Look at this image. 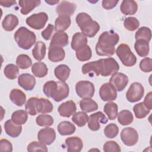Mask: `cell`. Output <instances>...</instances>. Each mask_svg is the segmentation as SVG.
Returning <instances> with one entry per match:
<instances>
[{
	"label": "cell",
	"instance_id": "obj_12",
	"mask_svg": "<svg viewBox=\"0 0 152 152\" xmlns=\"http://www.w3.org/2000/svg\"><path fill=\"white\" fill-rule=\"evenodd\" d=\"M108 119L102 112H97L90 115L88 118V127L93 131H98L100 128V124H105Z\"/></svg>",
	"mask_w": 152,
	"mask_h": 152
},
{
	"label": "cell",
	"instance_id": "obj_51",
	"mask_svg": "<svg viewBox=\"0 0 152 152\" xmlns=\"http://www.w3.org/2000/svg\"><path fill=\"white\" fill-rule=\"evenodd\" d=\"M54 28H54L53 25H52L51 24H49L48 25V26L46 27V28L42 31L41 35L43 37V38H44V39H45L46 40H49L51 38L52 34L54 30Z\"/></svg>",
	"mask_w": 152,
	"mask_h": 152
},
{
	"label": "cell",
	"instance_id": "obj_50",
	"mask_svg": "<svg viewBox=\"0 0 152 152\" xmlns=\"http://www.w3.org/2000/svg\"><path fill=\"white\" fill-rule=\"evenodd\" d=\"M12 151V145L10 141L7 139L0 140V151L11 152Z\"/></svg>",
	"mask_w": 152,
	"mask_h": 152
},
{
	"label": "cell",
	"instance_id": "obj_8",
	"mask_svg": "<svg viewBox=\"0 0 152 152\" xmlns=\"http://www.w3.org/2000/svg\"><path fill=\"white\" fill-rule=\"evenodd\" d=\"M77 95L83 99L91 98L94 94V86L88 81H80L75 85Z\"/></svg>",
	"mask_w": 152,
	"mask_h": 152
},
{
	"label": "cell",
	"instance_id": "obj_6",
	"mask_svg": "<svg viewBox=\"0 0 152 152\" xmlns=\"http://www.w3.org/2000/svg\"><path fill=\"white\" fill-rule=\"evenodd\" d=\"M14 37L18 46L25 50L30 49L36 41L34 33L25 27H20L14 33Z\"/></svg>",
	"mask_w": 152,
	"mask_h": 152
},
{
	"label": "cell",
	"instance_id": "obj_32",
	"mask_svg": "<svg viewBox=\"0 0 152 152\" xmlns=\"http://www.w3.org/2000/svg\"><path fill=\"white\" fill-rule=\"evenodd\" d=\"M79 104L81 109L86 113L94 112L98 109L97 103L91 98L83 99L80 102Z\"/></svg>",
	"mask_w": 152,
	"mask_h": 152
},
{
	"label": "cell",
	"instance_id": "obj_49",
	"mask_svg": "<svg viewBox=\"0 0 152 152\" xmlns=\"http://www.w3.org/2000/svg\"><path fill=\"white\" fill-rule=\"evenodd\" d=\"M152 60L150 58H144L140 63V68L144 72H150L152 71Z\"/></svg>",
	"mask_w": 152,
	"mask_h": 152
},
{
	"label": "cell",
	"instance_id": "obj_17",
	"mask_svg": "<svg viewBox=\"0 0 152 152\" xmlns=\"http://www.w3.org/2000/svg\"><path fill=\"white\" fill-rule=\"evenodd\" d=\"M77 8L76 5L69 1H62L56 8V12L59 15H72Z\"/></svg>",
	"mask_w": 152,
	"mask_h": 152
},
{
	"label": "cell",
	"instance_id": "obj_25",
	"mask_svg": "<svg viewBox=\"0 0 152 152\" xmlns=\"http://www.w3.org/2000/svg\"><path fill=\"white\" fill-rule=\"evenodd\" d=\"M10 99L11 102L18 106H22L26 102V96L21 90L12 89L10 94Z\"/></svg>",
	"mask_w": 152,
	"mask_h": 152
},
{
	"label": "cell",
	"instance_id": "obj_28",
	"mask_svg": "<svg viewBox=\"0 0 152 152\" xmlns=\"http://www.w3.org/2000/svg\"><path fill=\"white\" fill-rule=\"evenodd\" d=\"M71 18L66 15H59L55 22V30L56 31H64L71 25Z\"/></svg>",
	"mask_w": 152,
	"mask_h": 152
},
{
	"label": "cell",
	"instance_id": "obj_36",
	"mask_svg": "<svg viewBox=\"0 0 152 152\" xmlns=\"http://www.w3.org/2000/svg\"><path fill=\"white\" fill-rule=\"evenodd\" d=\"M28 119L27 112L23 110H18L14 112L11 115L12 121L17 125L24 124Z\"/></svg>",
	"mask_w": 152,
	"mask_h": 152
},
{
	"label": "cell",
	"instance_id": "obj_34",
	"mask_svg": "<svg viewBox=\"0 0 152 152\" xmlns=\"http://www.w3.org/2000/svg\"><path fill=\"white\" fill-rule=\"evenodd\" d=\"M58 131L61 135H68L75 132V126L69 121H62L59 124Z\"/></svg>",
	"mask_w": 152,
	"mask_h": 152
},
{
	"label": "cell",
	"instance_id": "obj_38",
	"mask_svg": "<svg viewBox=\"0 0 152 152\" xmlns=\"http://www.w3.org/2000/svg\"><path fill=\"white\" fill-rule=\"evenodd\" d=\"M77 58L80 61H87L90 59L92 56L91 49L89 46L86 45L84 48L75 51Z\"/></svg>",
	"mask_w": 152,
	"mask_h": 152
},
{
	"label": "cell",
	"instance_id": "obj_18",
	"mask_svg": "<svg viewBox=\"0 0 152 152\" xmlns=\"http://www.w3.org/2000/svg\"><path fill=\"white\" fill-rule=\"evenodd\" d=\"M76 110V104L72 100H68L62 103L58 109L60 116L66 118H69L71 115H73L75 113Z\"/></svg>",
	"mask_w": 152,
	"mask_h": 152
},
{
	"label": "cell",
	"instance_id": "obj_27",
	"mask_svg": "<svg viewBox=\"0 0 152 152\" xmlns=\"http://www.w3.org/2000/svg\"><path fill=\"white\" fill-rule=\"evenodd\" d=\"M18 17L14 14H10L5 17L2 22V26L5 30L11 31L18 26Z\"/></svg>",
	"mask_w": 152,
	"mask_h": 152
},
{
	"label": "cell",
	"instance_id": "obj_43",
	"mask_svg": "<svg viewBox=\"0 0 152 152\" xmlns=\"http://www.w3.org/2000/svg\"><path fill=\"white\" fill-rule=\"evenodd\" d=\"M133 110L135 117L138 119L144 118L150 112V110L145 107L142 102H140L134 105Z\"/></svg>",
	"mask_w": 152,
	"mask_h": 152
},
{
	"label": "cell",
	"instance_id": "obj_15",
	"mask_svg": "<svg viewBox=\"0 0 152 152\" xmlns=\"http://www.w3.org/2000/svg\"><path fill=\"white\" fill-rule=\"evenodd\" d=\"M37 138L42 143L45 145H50L55 140V131L52 128H43L39 131Z\"/></svg>",
	"mask_w": 152,
	"mask_h": 152
},
{
	"label": "cell",
	"instance_id": "obj_21",
	"mask_svg": "<svg viewBox=\"0 0 152 152\" xmlns=\"http://www.w3.org/2000/svg\"><path fill=\"white\" fill-rule=\"evenodd\" d=\"M65 141L68 152H79L83 147V141L78 137H68Z\"/></svg>",
	"mask_w": 152,
	"mask_h": 152
},
{
	"label": "cell",
	"instance_id": "obj_1",
	"mask_svg": "<svg viewBox=\"0 0 152 152\" xmlns=\"http://www.w3.org/2000/svg\"><path fill=\"white\" fill-rule=\"evenodd\" d=\"M119 69V65L113 58L109 57L100 59L96 61L87 62L82 66L83 74H88L90 75L95 74L97 76L101 75L107 77L116 72Z\"/></svg>",
	"mask_w": 152,
	"mask_h": 152
},
{
	"label": "cell",
	"instance_id": "obj_7",
	"mask_svg": "<svg viewBox=\"0 0 152 152\" xmlns=\"http://www.w3.org/2000/svg\"><path fill=\"white\" fill-rule=\"evenodd\" d=\"M116 53L125 66H132L136 64L137 58L126 44L122 43L119 45L116 50Z\"/></svg>",
	"mask_w": 152,
	"mask_h": 152
},
{
	"label": "cell",
	"instance_id": "obj_47",
	"mask_svg": "<svg viewBox=\"0 0 152 152\" xmlns=\"http://www.w3.org/2000/svg\"><path fill=\"white\" fill-rule=\"evenodd\" d=\"M28 151H48V148L45 144L42 143L41 142L33 141L30 142L27 146Z\"/></svg>",
	"mask_w": 152,
	"mask_h": 152
},
{
	"label": "cell",
	"instance_id": "obj_29",
	"mask_svg": "<svg viewBox=\"0 0 152 152\" xmlns=\"http://www.w3.org/2000/svg\"><path fill=\"white\" fill-rule=\"evenodd\" d=\"M70 71V68L68 65L61 64L55 68L54 74L57 79L65 82L69 76Z\"/></svg>",
	"mask_w": 152,
	"mask_h": 152
},
{
	"label": "cell",
	"instance_id": "obj_13",
	"mask_svg": "<svg viewBox=\"0 0 152 152\" xmlns=\"http://www.w3.org/2000/svg\"><path fill=\"white\" fill-rule=\"evenodd\" d=\"M99 96L103 101L111 102L116 99L117 90L110 83H104L100 88Z\"/></svg>",
	"mask_w": 152,
	"mask_h": 152
},
{
	"label": "cell",
	"instance_id": "obj_39",
	"mask_svg": "<svg viewBox=\"0 0 152 152\" xmlns=\"http://www.w3.org/2000/svg\"><path fill=\"white\" fill-rule=\"evenodd\" d=\"M16 64L19 68L26 69L31 66L32 61L27 55L20 54L17 58Z\"/></svg>",
	"mask_w": 152,
	"mask_h": 152
},
{
	"label": "cell",
	"instance_id": "obj_26",
	"mask_svg": "<svg viewBox=\"0 0 152 152\" xmlns=\"http://www.w3.org/2000/svg\"><path fill=\"white\" fill-rule=\"evenodd\" d=\"M120 10L125 15H133L137 11L138 5L135 1L124 0L121 3Z\"/></svg>",
	"mask_w": 152,
	"mask_h": 152
},
{
	"label": "cell",
	"instance_id": "obj_4",
	"mask_svg": "<svg viewBox=\"0 0 152 152\" xmlns=\"http://www.w3.org/2000/svg\"><path fill=\"white\" fill-rule=\"evenodd\" d=\"M53 104L50 100L36 97L28 99L25 104L26 112L31 116H34L39 113H50L53 110Z\"/></svg>",
	"mask_w": 152,
	"mask_h": 152
},
{
	"label": "cell",
	"instance_id": "obj_9",
	"mask_svg": "<svg viewBox=\"0 0 152 152\" xmlns=\"http://www.w3.org/2000/svg\"><path fill=\"white\" fill-rule=\"evenodd\" d=\"M48 20V15L44 12L34 14L27 17L26 24L35 30H40L43 28Z\"/></svg>",
	"mask_w": 152,
	"mask_h": 152
},
{
	"label": "cell",
	"instance_id": "obj_19",
	"mask_svg": "<svg viewBox=\"0 0 152 152\" xmlns=\"http://www.w3.org/2000/svg\"><path fill=\"white\" fill-rule=\"evenodd\" d=\"M68 35L64 31H56L52 36L49 46L64 47L68 44Z\"/></svg>",
	"mask_w": 152,
	"mask_h": 152
},
{
	"label": "cell",
	"instance_id": "obj_40",
	"mask_svg": "<svg viewBox=\"0 0 152 152\" xmlns=\"http://www.w3.org/2000/svg\"><path fill=\"white\" fill-rule=\"evenodd\" d=\"M136 40L142 39L149 42L151 38V31L147 27H141L138 29L135 34Z\"/></svg>",
	"mask_w": 152,
	"mask_h": 152
},
{
	"label": "cell",
	"instance_id": "obj_20",
	"mask_svg": "<svg viewBox=\"0 0 152 152\" xmlns=\"http://www.w3.org/2000/svg\"><path fill=\"white\" fill-rule=\"evenodd\" d=\"M65 52L62 47L49 46L48 58L53 62H58L65 58Z\"/></svg>",
	"mask_w": 152,
	"mask_h": 152
},
{
	"label": "cell",
	"instance_id": "obj_55",
	"mask_svg": "<svg viewBox=\"0 0 152 152\" xmlns=\"http://www.w3.org/2000/svg\"><path fill=\"white\" fill-rule=\"evenodd\" d=\"M45 2L46 3H48V4L50 5H53L56 4H58L59 2V1L57 0V1H55V0H49V1H45Z\"/></svg>",
	"mask_w": 152,
	"mask_h": 152
},
{
	"label": "cell",
	"instance_id": "obj_45",
	"mask_svg": "<svg viewBox=\"0 0 152 152\" xmlns=\"http://www.w3.org/2000/svg\"><path fill=\"white\" fill-rule=\"evenodd\" d=\"M118 133V126L113 123L108 124L104 129V134L108 138H113L116 137Z\"/></svg>",
	"mask_w": 152,
	"mask_h": 152
},
{
	"label": "cell",
	"instance_id": "obj_11",
	"mask_svg": "<svg viewBox=\"0 0 152 152\" xmlns=\"http://www.w3.org/2000/svg\"><path fill=\"white\" fill-rule=\"evenodd\" d=\"M121 138L125 145L133 146L136 144L138 140V134L135 129L131 127H126L122 130Z\"/></svg>",
	"mask_w": 152,
	"mask_h": 152
},
{
	"label": "cell",
	"instance_id": "obj_44",
	"mask_svg": "<svg viewBox=\"0 0 152 152\" xmlns=\"http://www.w3.org/2000/svg\"><path fill=\"white\" fill-rule=\"evenodd\" d=\"M36 124L40 126H50L53 124V118L49 115L41 114L36 119Z\"/></svg>",
	"mask_w": 152,
	"mask_h": 152
},
{
	"label": "cell",
	"instance_id": "obj_3",
	"mask_svg": "<svg viewBox=\"0 0 152 152\" xmlns=\"http://www.w3.org/2000/svg\"><path fill=\"white\" fill-rule=\"evenodd\" d=\"M43 91L48 97L59 102L68 96L69 88L68 84L64 81H49L44 84Z\"/></svg>",
	"mask_w": 152,
	"mask_h": 152
},
{
	"label": "cell",
	"instance_id": "obj_41",
	"mask_svg": "<svg viewBox=\"0 0 152 152\" xmlns=\"http://www.w3.org/2000/svg\"><path fill=\"white\" fill-rule=\"evenodd\" d=\"M4 73L7 78L14 80L17 77L19 74V69L18 67L14 64H10L5 66L4 69Z\"/></svg>",
	"mask_w": 152,
	"mask_h": 152
},
{
	"label": "cell",
	"instance_id": "obj_22",
	"mask_svg": "<svg viewBox=\"0 0 152 152\" xmlns=\"http://www.w3.org/2000/svg\"><path fill=\"white\" fill-rule=\"evenodd\" d=\"M87 38L81 32L75 33L72 38L71 46L75 51L84 48L87 45Z\"/></svg>",
	"mask_w": 152,
	"mask_h": 152
},
{
	"label": "cell",
	"instance_id": "obj_33",
	"mask_svg": "<svg viewBox=\"0 0 152 152\" xmlns=\"http://www.w3.org/2000/svg\"><path fill=\"white\" fill-rule=\"evenodd\" d=\"M31 72L34 76L38 78H42L47 75L48 68L45 63L38 62L32 65Z\"/></svg>",
	"mask_w": 152,
	"mask_h": 152
},
{
	"label": "cell",
	"instance_id": "obj_42",
	"mask_svg": "<svg viewBox=\"0 0 152 152\" xmlns=\"http://www.w3.org/2000/svg\"><path fill=\"white\" fill-rule=\"evenodd\" d=\"M88 116L84 112H78L73 114L72 121L78 126L82 127L84 126L88 121Z\"/></svg>",
	"mask_w": 152,
	"mask_h": 152
},
{
	"label": "cell",
	"instance_id": "obj_46",
	"mask_svg": "<svg viewBox=\"0 0 152 152\" xmlns=\"http://www.w3.org/2000/svg\"><path fill=\"white\" fill-rule=\"evenodd\" d=\"M124 25L128 30L134 31L139 27L140 23L135 17H129L125 19Z\"/></svg>",
	"mask_w": 152,
	"mask_h": 152
},
{
	"label": "cell",
	"instance_id": "obj_31",
	"mask_svg": "<svg viewBox=\"0 0 152 152\" xmlns=\"http://www.w3.org/2000/svg\"><path fill=\"white\" fill-rule=\"evenodd\" d=\"M134 48L137 54L141 57L146 56L149 53V42L144 40H136Z\"/></svg>",
	"mask_w": 152,
	"mask_h": 152
},
{
	"label": "cell",
	"instance_id": "obj_30",
	"mask_svg": "<svg viewBox=\"0 0 152 152\" xmlns=\"http://www.w3.org/2000/svg\"><path fill=\"white\" fill-rule=\"evenodd\" d=\"M46 47L45 44L42 41H38L36 43L32 50V55L36 60L40 61L44 59L46 55Z\"/></svg>",
	"mask_w": 152,
	"mask_h": 152
},
{
	"label": "cell",
	"instance_id": "obj_35",
	"mask_svg": "<svg viewBox=\"0 0 152 152\" xmlns=\"http://www.w3.org/2000/svg\"><path fill=\"white\" fill-rule=\"evenodd\" d=\"M118 114V121L122 125H128L134 121L133 114L129 110H123Z\"/></svg>",
	"mask_w": 152,
	"mask_h": 152
},
{
	"label": "cell",
	"instance_id": "obj_5",
	"mask_svg": "<svg viewBox=\"0 0 152 152\" xmlns=\"http://www.w3.org/2000/svg\"><path fill=\"white\" fill-rule=\"evenodd\" d=\"M76 23L82 33L86 37H93L100 30L99 23L86 12H80L75 18Z\"/></svg>",
	"mask_w": 152,
	"mask_h": 152
},
{
	"label": "cell",
	"instance_id": "obj_53",
	"mask_svg": "<svg viewBox=\"0 0 152 152\" xmlns=\"http://www.w3.org/2000/svg\"><path fill=\"white\" fill-rule=\"evenodd\" d=\"M151 99H152V92L150 91L146 95L143 104L147 107V109L151 110L152 109V103H151Z\"/></svg>",
	"mask_w": 152,
	"mask_h": 152
},
{
	"label": "cell",
	"instance_id": "obj_52",
	"mask_svg": "<svg viewBox=\"0 0 152 152\" xmlns=\"http://www.w3.org/2000/svg\"><path fill=\"white\" fill-rule=\"evenodd\" d=\"M118 1H110V0H103L102 1V7L106 10H111L115 7Z\"/></svg>",
	"mask_w": 152,
	"mask_h": 152
},
{
	"label": "cell",
	"instance_id": "obj_2",
	"mask_svg": "<svg viewBox=\"0 0 152 152\" xmlns=\"http://www.w3.org/2000/svg\"><path fill=\"white\" fill-rule=\"evenodd\" d=\"M119 40V35L113 30L103 32L96 45V53L99 56H111L115 52V45Z\"/></svg>",
	"mask_w": 152,
	"mask_h": 152
},
{
	"label": "cell",
	"instance_id": "obj_37",
	"mask_svg": "<svg viewBox=\"0 0 152 152\" xmlns=\"http://www.w3.org/2000/svg\"><path fill=\"white\" fill-rule=\"evenodd\" d=\"M103 110L110 120L115 119L118 115V107L116 103L109 102L104 106Z\"/></svg>",
	"mask_w": 152,
	"mask_h": 152
},
{
	"label": "cell",
	"instance_id": "obj_14",
	"mask_svg": "<svg viewBox=\"0 0 152 152\" xmlns=\"http://www.w3.org/2000/svg\"><path fill=\"white\" fill-rule=\"evenodd\" d=\"M128 76L122 72H115L113 74L109 80V83L112 84L118 91H122L128 83Z\"/></svg>",
	"mask_w": 152,
	"mask_h": 152
},
{
	"label": "cell",
	"instance_id": "obj_24",
	"mask_svg": "<svg viewBox=\"0 0 152 152\" xmlns=\"http://www.w3.org/2000/svg\"><path fill=\"white\" fill-rule=\"evenodd\" d=\"M41 3L40 0H21L18 1L19 5L21 7L20 12L23 15L30 13L34 8L39 6Z\"/></svg>",
	"mask_w": 152,
	"mask_h": 152
},
{
	"label": "cell",
	"instance_id": "obj_10",
	"mask_svg": "<svg viewBox=\"0 0 152 152\" xmlns=\"http://www.w3.org/2000/svg\"><path fill=\"white\" fill-rule=\"evenodd\" d=\"M144 94V88L141 84L135 82L131 84L126 93L127 100L131 103L140 100Z\"/></svg>",
	"mask_w": 152,
	"mask_h": 152
},
{
	"label": "cell",
	"instance_id": "obj_23",
	"mask_svg": "<svg viewBox=\"0 0 152 152\" xmlns=\"http://www.w3.org/2000/svg\"><path fill=\"white\" fill-rule=\"evenodd\" d=\"M4 129L6 134L12 138L18 137L22 131V126L20 125L14 124L12 120H7L4 124Z\"/></svg>",
	"mask_w": 152,
	"mask_h": 152
},
{
	"label": "cell",
	"instance_id": "obj_48",
	"mask_svg": "<svg viewBox=\"0 0 152 152\" xmlns=\"http://www.w3.org/2000/svg\"><path fill=\"white\" fill-rule=\"evenodd\" d=\"M103 151L105 152H121V149L118 144L114 141H108L103 145Z\"/></svg>",
	"mask_w": 152,
	"mask_h": 152
},
{
	"label": "cell",
	"instance_id": "obj_54",
	"mask_svg": "<svg viewBox=\"0 0 152 152\" xmlns=\"http://www.w3.org/2000/svg\"><path fill=\"white\" fill-rule=\"evenodd\" d=\"M0 4L4 7H10L16 4V1L13 0H1Z\"/></svg>",
	"mask_w": 152,
	"mask_h": 152
},
{
	"label": "cell",
	"instance_id": "obj_16",
	"mask_svg": "<svg viewBox=\"0 0 152 152\" xmlns=\"http://www.w3.org/2000/svg\"><path fill=\"white\" fill-rule=\"evenodd\" d=\"M18 84L25 90L31 91L35 86L36 79L33 75L30 74H22L18 78Z\"/></svg>",
	"mask_w": 152,
	"mask_h": 152
}]
</instances>
